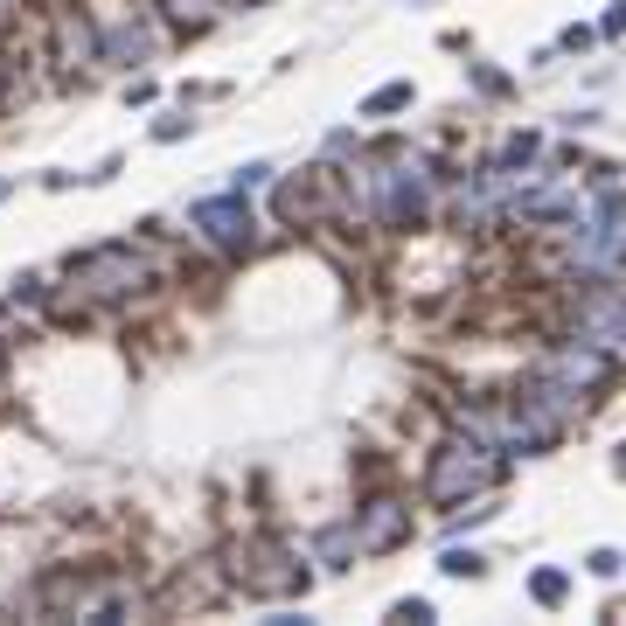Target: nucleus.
Here are the masks:
<instances>
[{"mask_svg": "<svg viewBox=\"0 0 626 626\" xmlns=\"http://www.w3.org/2000/svg\"><path fill=\"white\" fill-rule=\"evenodd\" d=\"M70 286L91 300L98 313L112 307H140V300H154V251L147 244H98V251H84L77 265H70Z\"/></svg>", "mask_w": 626, "mask_h": 626, "instance_id": "nucleus-1", "label": "nucleus"}, {"mask_svg": "<svg viewBox=\"0 0 626 626\" xmlns=\"http://www.w3.org/2000/svg\"><path fill=\"white\" fill-rule=\"evenodd\" d=\"M501 480V460H494V446H480V439H446L439 453H432V467H425V494L439 501V508H460L473 494H487Z\"/></svg>", "mask_w": 626, "mask_h": 626, "instance_id": "nucleus-3", "label": "nucleus"}, {"mask_svg": "<svg viewBox=\"0 0 626 626\" xmlns=\"http://www.w3.org/2000/svg\"><path fill=\"white\" fill-rule=\"evenodd\" d=\"M390 620H404V626H425V620H432V606H425V599H404V606H397Z\"/></svg>", "mask_w": 626, "mask_h": 626, "instance_id": "nucleus-17", "label": "nucleus"}, {"mask_svg": "<svg viewBox=\"0 0 626 626\" xmlns=\"http://www.w3.org/2000/svg\"><path fill=\"white\" fill-rule=\"evenodd\" d=\"M529 592H536V606H564L571 578H564V571H536V578H529Z\"/></svg>", "mask_w": 626, "mask_h": 626, "instance_id": "nucleus-15", "label": "nucleus"}, {"mask_svg": "<svg viewBox=\"0 0 626 626\" xmlns=\"http://www.w3.org/2000/svg\"><path fill=\"white\" fill-rule=\"evenodd\" d=\"M439 571H446V578H480L487 564H480L473 550H446V557H439Z\"/></svg>", "mask_w": 626, "mask_h": 626, "instance_id": "nucleus-16", "label": "nucleus"}, {"mask_svg": "<svg viewBox=\"0 0 626 626\" xmlns=\"http://www.w3.org/2000/svg\"><path fill=\"white\" fill-rule=\"evenodd\" d=\"M397 543H411V508H404L397 494H369V501L355 508V550H362V557H383V550H397Z\"/></svg>", "mask_w": 626, "mask_h": 626, "instance_id": "nucleus-8", "label": "nucleus"}, {"mask_svg": "<svg viewBox=\"0 0 626 626\" xmlns=\"http://www.w3.org/2000/svg\"><path fill=\"white\" fill-rule=\"evenodd\" d=\"M49 28H56V63H63V70H91V63H98V21H91V14L56 7Z\"/></svg>", "mask_w": 626, "mask_h": 626, "instance_id": "nucleus-11", "label": "nucleus"}, {"mask_svg": "<svg viewBox=\"0 0 626 626\" xmlns=\"http://www.w3.org/2000/svg\"><path fill=\"white\" fill-rule=\"evenodd\" d=\"M154 14L167 28H181V35H202V28H216L230 14V0H154Z\"/></svg>", "mask_w": 626, "mask_h": 626, "instance_id": "nucleus-12", "label": "nucleus"}, {"mask_svg": "<svg viewBox=\"0 0 626 626\" xmlns=\"http://www.w3.org/2000/svg\"><path fill=\"white\" fill-rule=\"evenodd\" d=\"M230 599V578H223V564H181L167 585H160V613H216Z\"/></svg>", "mask_w": 626, "mask_h": 626, "instance_id": "nucleus-7", "label": "nucleus"}, {"mask_svg": "<svg viewBox=\"0 0 626 626\" xmlns=\"http://www.w3.org/2000/svg\"><path fill=\"white\" fill-rule=\"evenodd\" d=\"M571 334L592 341L599 355L626 362V293L613 279H592L585 293H578V279H571Z\"/></svg>", "mask_w": 626, "mask_h": 626, "instance_id": "nucleus-5", "label": "nucleus"}, {"mask_svg": "<svg viewBox=\"0 0 626 626\" xmlns=\"http://www.w3.org/2000/svg\"><path fill=\"white\" fill-rule=\"evenodd\" d=\"M147 56H154L147 14H105L98 21V63H147Z\"/></svg>", "mask_w": 626, "mask_h": 626, "instance_id": "nucleus-10", "label": "nucleus"}, {"mask_svg": "<svg viewBox=\"0 0 626 626\" xmlns=\"http://www.w3.org/2000/svg\"><path fill=\"white\" fill-rule=\"evenodd\" d=\"M404 105H411V84H383V91L362 105V119H383V112H404Z\"/></svg>", "mask_w": 626, "mask_h": 626, "instance_id": "nucleus-14", "label": "nucleus"}, {"mask_svg": "<svg viewBox=\"0 0 626 626\" xmlns=\"http://www.w3.org/2000/svg\"><path fill=\"white\" fill-rule=\"evenodd\" d=\"M272 209H279V223H293V230H327V223L348 216V181H341V167H300V174L279 181Z\"/></svg>", "mask_w": 626, "mask_h": 626, "instance_id": "nucleus-4", "label": "nucleus"}, {"mask_svg": "<svg viewBox=\"0 0 626 626\" xmlns=\"http://www.w3.org/2000/svg\"><path fill=\"white\" fill-rule=\"evenodd\" d=\"M0 376H7V334H0Z\"/></svg>", "mask_w": 626, "mask_h": 626, "instance_id": "nucleus-18", "label": "nucleus"}, {"mask_svg": "<svg viewBox=\"0 0 626 626\" xmlns=\"http://www.w3.org/2000/svg\"><path fill=\"white\" fill-rule=\"evenodd\" d=\"M223 578H230V592H244V599H307V564L293 557V543H279V536H237L230 550H223Z\"/></svg>", "mask_w": 626, "mask_h": 626, "instance_id": "nucleus-2", "label": "nucleus"}, {"mask_svg": "<svg viewBox=\"0 0 626 626\" xmlns=\"http://www.w3.org/2000/svg\"><path fill=\"white\" fill-rule=\"evenodd\" d=\"M620 473H626V446H620Z\"/></svg>", "mask_w": 626, "mask_h": 626, "instance_id": "nucleus-19", "label": "nucleus"}, {"mask_svg": "<svg viewBox=\"0 0 626 626\" xmlns=\"http://www.w3.org/2000/svg\"><path fill=\"white\" fill-rule=\"evenodd\" d=\"M188 230L209 244V251H223V258H244L251 244H258V223H251V202L230 188V195H209V202H195L188 209Z\"/></svg>", "mask_w": 626, "mask_h": 626, "instance_id": "nucleus-6", "label": "nucleus"}, {"mask_svg": "<svg viewBox=\"0 0 626 626\" xmlns=\"http://www.w3.org/2000/svg\"><path fill=\"white\" fill-rule=\"evenodd\" d=\"M543 376H557V383H571L578 397H592V390H606V383L620 376V362H613V355H599L592 341H578V334H571L557 355H543Z\"/></svg>", "mask_w": 626, "mask_h": 626, "instance_id": "nucleus-9", "label": "nucleus"}, {"mask_svg": "<svg viewBox=\"0 0 626 626\" xmlns=\"http://www.w3.org/2000/svg\"><path fill=\"white\" fill-rule=\"evenodd\" d=\"M348 557H355V522H334V529L320 536V564H327V571H341Z\"/></svg>", "mask_w": 626, "mask_h": 626, "instance_id": "nucleus-13", "label": "nucleus"}]
</instances>
